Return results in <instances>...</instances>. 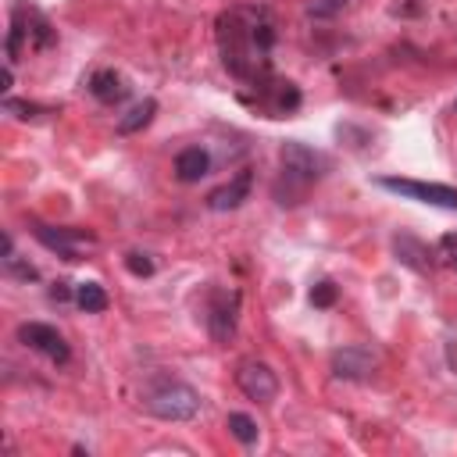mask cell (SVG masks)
<instances>
[{
    "mask_svg": "<svg viewBox=\"0 0 457 457\" xmlns=\"http://www.w3.org/2000/svg\"><path fill=\"white\" fill-rule=\"evenodd\" d=\"M271 46H275V25L264 7H232L218 18V50L225 68L250 86H264L271 68Z\"/></svg>",
    "mask_w": 457,
    "mask_h": 457,
    "instance_id": "cell-1",
    "label": "cell"
},
{
    "mask_svg": "<svg viewBox=\"0 0 457 457\" xmlns=\"http://www.w3.org/2000/svg\"><path fill=\"white\" fill-rule=\"evenodd\" d=\"M278 164H282V171H278V179H275V186H271V196L286 207H293V204H300L303 196H307V189L328 171V161H325V154H318L314 146H307V143H300V139H286L282 146H278Z\"/></svg>",
    "mask_w": 457,
    "mask_h": 457,
    "instance_id": "cell-2",
    "label": "cell"
},
{
    "mask_svg": "<svg viewBox=\"0 0 457 457\" xmlns=\"http://www.w3.org/2000/svg\"><path fill=\"white\" fill-rule=\"evenodd\" d=\"M143 411L161 421H193L200 414V393L186 382L161 378L143 393Z\"/></svg>",
    "mask_w": 457,
    "mask_h": 457,
    "instance_id": "cell-3",
    "label": "cell"
},
{
    "mask_svg": "<svg viewBox=\"0 0 457 457\" xmlns=\"http://www.w3.org/2000/svg\"><path fill=\"white\" fill-rule=\"evenodd\" d=\"M239 318V293L236 289H211L207 293V332L218 346H225L236 336Z\"/></svg>",
    "mask_w": 457,
    "mask_h": 457,
    "instance_id": "cell-4",
    "label": "cell"
},
{
    "mask_svg": "<svg viewBox=\"0 0 457 457\" xmlns=\"http://www.w3.org/2000/svg\"><path fill=\"white\" fill-rule=\"evenodd\" d=\"M378 186H382V189H389V193H400V196H407V200H421V204H432V207L457 211V189L439 186V182H418V179L382 175V179H378Z\"/></svg>",
    "mask_w": 457,
    "mask_h": 457,
    "instance_id": "cell-5",
    "label": "cell"
},
{
    "mask_svg": "<svg viewBox=\"0 0 457 457\" xmlns=\"http://www.w3.org/2000/svg\"><path fill=\"white\" fill-rule=\"evenodd\" d=\"M236 386L243 389L246 400L253 403H271L278 396V375L271 371V364L250 357V361H239L236 368Z\"/></svg>",
    "mask_w": 457,
    "mask_h": 457,
    "instance_id": "cell-6",
    "label": "cell"
},
{
    "mask_svg": "<svg viewBox=\"0 0 457 457\" xmlns=\"http://www.w3.org/2000/svg\"><path fill=\"white\" fill-rule=\"evenodd\" d=\"M14 336H18V343H21V346H29V350H36V353L50 357L54 364H68V357H71V350H68L64 336H61L54 325H46V321H21Z\"/></svg>",
    "mask_w": 457,
    "mask_h": 457,
    "instance_id": "cell-7",
    "label": "cell"
},
{
    "mask_svg": "<svg viewBox=\"0 0 457 457\" xmlns=\"http://www.w3.org/2000/svg\"><path fill=\"white\" fill-rule=\"evenodd\" d=\"M29 225H32V236L64 261H79V246L93 243V232H86V228H57V225H43V221H29Z\"/></svg>",
    "mask_w": 457,
    "mask_h": 457,
    "instance_id": "cell-8",
    "label": "cell"
},
{
    "mask_svg": "<svg viewBox=\"0 0 457 457\" xmlns=\"http://www.w3.org/2000/svg\"><path fill=\"white\" fill-rule=\"evenodd\" d=\"M332 371H336V378L364 382L375 371V353L368 346H343L332 353Z\"/></svg>",
    "mask_w": 457,
    "mask_h": 457,
    "instance_id": "cell-9",
    "label": "cell"
},
{
    "mask_svg": "<svg viewBox=\"0 0 457 457\" xmlns=\"http://www.w3.org/2000/svg\"><path fill=\"white\" fill-rule=\"evenodd\" d=\"M250 186H253V171L243 168L236 179H228L225 186H218V189L207 193V207L211 211H236L250 196Z\"/></svg>",
    "mask_w": 457,
    "mask_h": 457,
    "instance_id": "cell-10",
    "label": "cell"
},
{
    "mask_svg": "<svg viewBox=\"0 0 457 457\" xmlns=\"http://www.w3.org/2000/svg\"><path fill=\"white\" fill-rule=\"evenodd\" d=\"M86 89H89L100 104H121V100L129 96V86H125V79H121L114 68H100V71H93L89 82H86Z\"/></svg>",
    "mask_w": 457,
    "mask_h": 457,
    "instance_id": "cell-11",
    "label": "cell"
},
{
    "mask_svg": "<svg viewBox=\"0 0 457 457\" xmlns=\"http://www.w3.org/2000/svg\"><path fill=\"white\" fill-rule=\"evenodd\" d=\"M211 171V154L204 146H186L175 157V179L179 182H200Z\"/></svg>",
    "mask_w": 457,
    "mask_h": 457,
    "instance_id": "cell-12",
    "label": "cell"
},
{
    "mask_svg": "<svg viewBox=\"0 0 457 457\" xmlns=\"http://www.w3.org/2000/svg\"><path fill=\"white\" fill-rule=\"evenodd\" d=\"M393 253H396V261L400 264H407V268H414V271H428L432 268V261H428V246H421L414 236H407V232H400V236H393Z\"/></svg>",
    "mask_w": 457,
    "mask_h": 457,
    "instance_id": "cell-13",
    "label": "cell"
},
{
    "mask_svg": "<svg viewBox=\"0 0 457 457\" xmlns=\"http://www.w3.org/2000/svg\"><path fill=\"white\" fill-rule=\"evenodd\" d=\"M154 114H157V100H143V104H136L129 114H121L118 118V132H139V129H146L150 121H154Z\"/></svg>",
    "mask_w": 457,
    "mask_h": 457,
    "instance_id": "cell-14",
    "label": "cell"
},
{
    "mask_svg": "<svg viewBox=\"0 0 457 457\" xmlns=\"http://www.w3.org/2000/svg\"><path fill=\"white\" fill-rule=\"evenodd\" d=\"M75 303L86 314H100V311H107V293H104L100 282H79L75 286Z\"/></svg>",
    "mask_w": 457,
    "mask_h": 457,
    "instance_id": "cell-15",
    "label": "cell"
},
{
    "mask_svg": "<svg viewBox=\"0 0 457 457\" xmlns=\"http://www.w3.org/2000/svg\"><path fill=\"white\" fill-rule=\"evenodd\" d=\"M4 271L14 275V278H21V282H36V278H39V271H36L29 261H21V257L14 253V239H11V236H4Z\"/></svg>",
    "mask_w": 457,
    "mask_h": 457,
    "instance_id": "cell-16",
    "label": "cell"
},
{
    "mask_svg": "<svg viewBox=\"0 0 457 457\" xmlns=\"http://www.w3.org/2000/svg\"><path fill=\"white\" fill-rule=\"evenodd\" d=\"M225 428L243 443V446H253L257 443V421L250 418V414H239V411H232L228 418H225Z\"/></svg>",
    "mask_w": 457,
    "mask_h": 457,
    "instance_id": "cell-17",
    "label": "cell"
},
{
    "mask_svg": "<svg viewBox=\"0 0 457 457\" xmlns=\"http://www.w3.org/2000/svg\"><path fill=\"white\" fill-rule=\"evenodd\" d=\"M336 300H339V286H336V282L321 278V282H314V286H311V303H314V307H321V311H325V307H332Z\"/></svg>",
    "mask_w": 457,
    "mask_h": 457,
    "instance_id": "cell-18",
    "label": "cell"
},
{
    "mask_svg": "<svg viewBox=\"0 0 457 457\" xmlns=\"http://www.w3.org/2000/svg\"><path fill=\"white\" fill-rule=\"evenodd\" d=\"M4 111H7V114H14V118H21V121H32V118H39V114H43V107H39V104L14 100V96H4Z\"/></svg>",
    "mask_w": 457,
    "mask_h": 457,
    "instance_id": "cell-19",
    "label": "cell"
},
{
    "mask_svg": "<svg viewBox=\"0 0 457 457\" xmlns=\"http://www.w3.org/2000/svg\"><path fill=\"white\" fill-rule=\"evenodd\" d=\"M350 0H311L307 4V18H336Z\"/></svg>",
    "mask_w": 457,
    "mask_h": 457,
    "instance_id": "cell-20",
    "label": "cell"
},
{
    "mask_svg": "<svg viewBox=\"0 0 457 457\" xmlns=\"http://www.w3.org/2000/svg\"><path fill=\"white\" fill-rule=\"evenodd\" d=\"M300 104V89L293 86V82H278V89H275V107L278 111H293Z\"/></svg>",
    "mask_w": 457,
    "mask_h": 457,
    "instance_id": "cell-21",
    "label": "cell"
},
{
    "mask_svg": "<svg viewBox=\"0 0 457 457\" xmlns=\"http://www.w3.org/2000/svg\"><path fill=\"white\" fill-rule=\"evenodd\" d=\"M125 268H129L132 275H139V278H146V275H154V261H150L146 253H139V250H132V253H125Z\"/></svg>",
    "mask_w": 457,
    "mask_h": 457,
    "instance_id": "cell-22",
    "label": "cell"
},
{
    "mask_svg": "<svg viewBox=\"0 0 457 457\" xmlns=\"http://www.w3.org/2000/svg\"><path fill=\"white\" fill-rule=\"evenodd\" d=\"M68 296H75V293L68 289V282H54V289H50V300H68Z\"/></svg>",
    "mask_w": 457,
    "mask_h": 457,
    "instance_id": "cell-23",
    "label": "cell"
},
{
    "mask_svg": "<svg viewBox=\"0 0 457 457\" xmlns=\"http://www.w3.org/2000/svg\"><path fill=\"white\" fill-rule=\"evenodd\" d=\"M450 264H453V268H457V257H453V261H450Z\"/></svg>",
    "mask_w": 457,
    "mask_h": 457,
    "instance_id": "cell-24",
    "label": "cell"
},
{
    "mask_svg": "<svg viewBox=\"0 0 457 457\" xmlns=\"http://www.w3.org/2000/svg\"><path fill=\"white\" fill-rule=\"evenodd\" d=\"M453 111H457V104H453Z\"/></svg>",
    "mask_w": 457,
    "mask_h": 457,
    "instance_id": "cell-25",
    "label": "cell"
}]
</instances>
